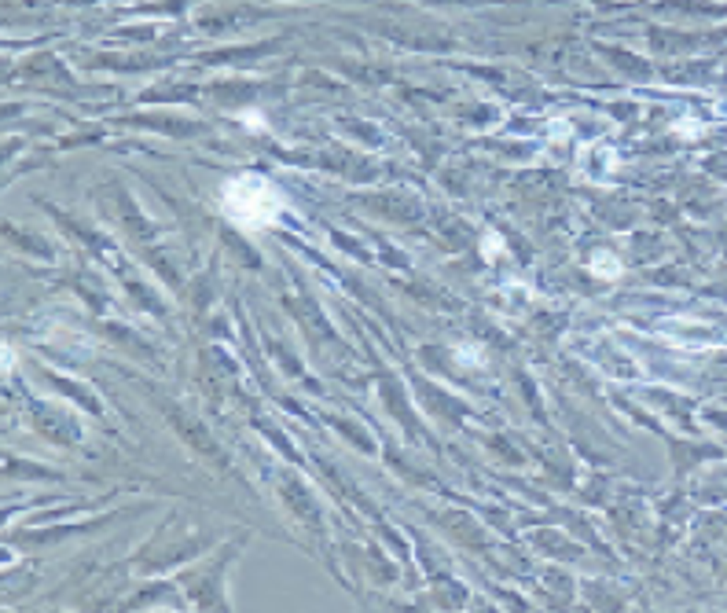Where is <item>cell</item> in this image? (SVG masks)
<instances>
[{"label": "cell", "instance_id": "obj_1", "mask_svg": "<svg viewBox=\"0 0 727 613\" xmlns=\"http://www.w3.org/2000/svg\"><path fill=\"white\" fill-rule=\"evenodd\" d=\"M283 206H287L283 191L272 180L258 177V173L232 177L224 184V213L246 232L276 225V220L283 217Z\"/></svg>", "mask_w": 727, "mask_h": 613}, {"label": "cell", "instance_id": "obj_2", "mask_svg": "<svg viewBox=\"0 0 727 613\" xmlns=\"http://www.w3.org/2000/svg\"><path fill=\"white\" fill-rule=\"evenodd\" d=\"M591 272L599 275V280H617V275H621V261H617L613 254L599 250V254H591Z\"/></svg>", "mask_w": 727, "mask_h": 613}]
</instances>
